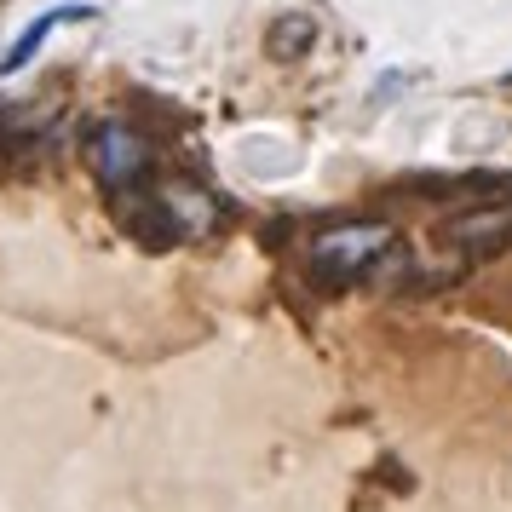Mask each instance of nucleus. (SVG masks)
Segmentation results:
<instances>
[{
    "label": "nucleus",
    "mask_w": 512,
    "mask_h": 512,
    "mask_svg": "<svg viewBox=\"0 0 512 512\" xmlns=\"http://www.w3.org/2000/svg\"><path fill=\"white\" fill-rule=\"evenodd\" d=\"M507 87H512V75H507Z\"/></svg>",
    "instance_id": "423d86ee"
},
{
    "label": "nucleus",
    "mask_w": 512,
    "mask_h": 512,
    "mask_svg": "<svg viewBox=\"0 0 512 512\" xmlns=\"http://www.w3.org/2000/svg\"><path fill=\"white\" fill-rule=\"evenodd\" d=\"M392 242H397L392 225H380V219H351V225H334V231L311 236L305 259H311V271L323 282H357L392 254Z\"/></svg>",
    "instance_id": "f257e3e1"
},
{
    "label": "nucleus",
    "mask_w": 512,
    "mask_h": 512,
    "mask_svg": "<svg viewBox=\"0 0 512 512\" xmlns=\"http://www.w3.org/2000/svg\"><path fill=\"white\" fill-rule=\"evenodd\" d=\"M87 162H93V173L110 190L133 196V190H144V179H150V144H144L127 121H104L93 133V144H87Z\"/></svg>",
    "instance_id": "f03ea898"
},
{
    "label": "nucleus",
    "mask_w": 512,
    "mask_h": 512,
    "mask_svg": "<svg viewBox=\"0 0 512 512\" xmlns=\"http://www.w3.org/2000/svg\"><path fill=\"white\" fill-rule=\"evenodd\" d=\"M311 41H317L311 12H282L277 24L265 29V47H271V58H305V52H311Z\"/></svg>",
    "instance_id": "39448f33"
},
{
    "label": "nucleus",
    "mask_w": 512,
    "mask_h": 512,
    "mask_svg": "<svg viewBox=\"0 0 512 512\" xmlns=\"http://www.w3.org/2000/svg\"><path fill=\"white\" fill-rule=\"evenodd\" d=\"M87 12H93V6H52V12H41V18H35V24H29L24 35H18V41L6 47V58H0V75H18V70L29 64V58H35V52H41V47L52 41V29L70 24V18H87Z\"/></svg>",
    "instance_id": "20e7f679"
},
{
    "label": "nucleus",
    "mask_w": 512,
    "mask_h": 512,
    "mask_svg": "<svg viewBox=\"0 0 512 512\" xmlns=\"http://www.w3.org/2000/svg\"><path fill=\"white\" fill-rule=\"evenodd\" d=\"M443 242L461 248V254H472V259L507 248L512 242V196H495V202H478V208L455 213V219L443 225Z\"/></svg>",
    "instance_id": "7ed1b4c3"
}]
</instances>
